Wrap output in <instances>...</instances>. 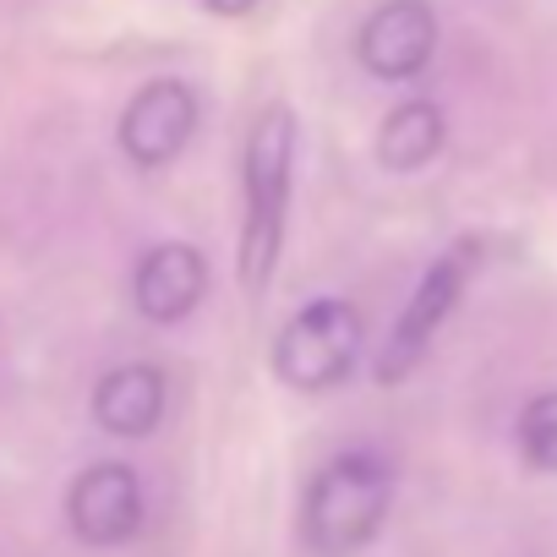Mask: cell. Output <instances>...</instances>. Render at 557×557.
<instances>
[{"mask_svg":"<svg viewBox=\"0 0 557 557\" xmlns=\"http://www.w3.org/2000/svg\"><path fill=\"white\" fill-rule=\"evenodd\" d=\"M519 454L535 470H552L557 475V388L552 394H535L519 410Z\"/></svg>","mask_w":557,"mask_h":557,"instance_id":"cell-11","label":"cell"},{"mask_svg":"<svg viewBox=\"0 0 557 557\" xmlns=\"http://www.w3.org/2000/svg\"><path fill=\"white\" fill-rule=\"evenodd\" d=\"M356 55L372 77L383 83H410L432 66L437 55V17L426 0H383V7L361 23Z\"/></svg>","mask_w":557,"mask_h":557,"instance_id":"cell-6","label":"cell"},{"mask_svg":"<svg viewBox=\"0 0 557 557\" xmlns=\"http://www.w3.org/2000/svg\"><path fill=\"white\" fill-rule=\"evenodd\" d=\"M164 416V372L153 361H126L99 377L94 388V421L110 437H148Z\"/></svg>","mask_w":557,"mask_h":557,"instance_id":"cell-9","label":"cell"},{"mask_svg":"<svg viewBox=\"0 0 557 557\" xmlns=\"http://www.w3.org/2000/svg\"><path fill=\"white\" fill-rule=\"evenodd\" d=\"M470 257H475V246L470 240H459V246H448L426 273H421V285H416V296L405 301V312H399V323H394V334H388V345L377 350V383H405L416 367H421V356L432 350V339H437V329L448 323V312L459 307V296H465V278H470Z\"/></svg>","mask_w":557,"mask_h":557,"instance_id":"cell-4","label":"cell"},{"mask_svg":"<svg viewBox=\"0 0 557 557\" xmlns=\"http://www.w3.org/2000/svg\"><path fill=\"white\" fill-rule=\"evenodd\" d=\"M290 170H296V115L290 104L257 110L246 132V159H240V290L257 301L268 296L278 251H285V213H290Z\"/></svg>","mask_w":557,"mask_h":557,"instance_id":"cell-1","label":"cell"},{"mask_svg":"<svg viewBox=\"0 0 557 557\" xmlns=\"http://www.w3.org/2000/svg\"><path fill=\"white\" fill-rule=\"evenodd\" d=\"M66 524L88 546H121L143 530V481L132 465H88L66 492Z\"/></svg>","mask_w":557,"mask_h":557,"instance_id":"cell-7","label":"cell"},{"mask_svg":"<svg viewBox=\"0 0 557 557\" xmlns=\"http://www.w3.org/2000/svg\"><path fill=\"white\" fill-rule=\"evenodd\" d=\"M191 132H197V94L175 77L143 83L121 110V153L137 170H164L170 159H181Z\"/></svg>","mask_w":557,"mask_h":557,"instance_id":"cell-5","label":"cell"},{"mask_svg":"<svg viewBox=\"0 0 557 557\" xmlns=\"http://www.w3.org/2000/svg\"><path fill=\"white\" fill-rule=\"evenodd\" d=\"M388 503H394V470L372 448H350L312 475L301 535L318 557H350L383 530Z\"/></svg>","mask_w":557,"mask_h":557,"instance_id":"cell-2","label":"cell"},{"mask_svg":"<svg viewBox=\"0 0 557 557\" xmlns=\"http://www.w3.org/2000/svg\"><path fill=\"white\" fill-rule=\"evenodd\" d=\"M202 296H208V262L197 246L159 240L143 251V262L132 273V301L148 323H181L197 312Z\"/></svg>","mask_w":557,"mask_h":557,"instance_id":"cell-8","label":"cell"},{"mask_svg":"<svg viewBox=\"0 0 557 557\" xmlns=\"http://www.w3.org/2000/svg\"><path fill=\"white\" fill-rule=\"evenodd\" d=\"M443 137H448V121L432 99H405L399 110L383 115V132H377V164L394 170V175H416L426 170L437 153H443Z\"/></svg>","mask_w":557,"mask_h":557,"instance_id":"cell-10","label":"cell"},{"mask_svg":"<svg viewBox=\"0 0 557 557\" xmlns=\"http://www.w3.org/2000/svg\"><path fill=\"white\" fill-rule=\"evenodd\" d=\"M202 7H208L213 17H246V12L257 7V0H202Z\"/></svg>","mask_w":557,"mask_h":557,"instance_id":"cell-12","label":"cell"},{"mask_svg":"<svg viewBox=\"0 0 557 557\" xmlns=\"http://www.w3.org/2000/svg\"><path fill=\"white\" fill-rule=\"evenodd\" d=\"M361 312L339 296H323L312 307H301L273 339V377L296 388V394H329L339 388L356 361H361Z\"/></svg>","mask_w":557,"mask_h":557,"instance_id":"cell-3","label":"cell"}]
</instances>
